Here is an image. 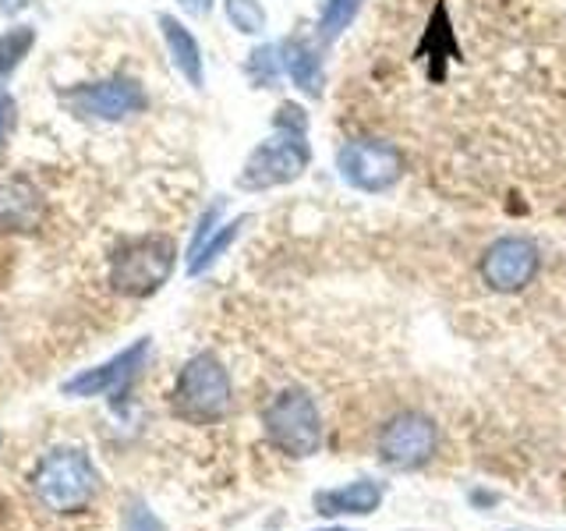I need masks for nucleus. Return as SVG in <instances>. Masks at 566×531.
I'll list each match as a JSON object with an SVG mask.
<instances>
[{
    "instance_id": "1",
    "label": "nucleus",
    "mask_w": 566,
    "mask_h": 531,
    "mask_svg": "<svg viewBox=\"0 0 566 531\" xmlns=\"http://www.w3.org/2000/svg\"><path fill=\"white\" fill-rule=\"evenodd\" d=\"M40 503L53 513H82L99 492V475L82 450H53L32 475Z\"/></svg>"
},
{
    "instance_id": "2",
    "label": "nucleus",
    "mask_w": 566,
    "mask_h": 531,
    "mask_svg": "<svg viewBox=\"0 0 566 531\" xmlns=\"http://www.w3.org/2000/svg\"><path fill=\"white\" fill-rule=\"evenodd\" d=\"M177 241L167 235H142L124 241L111 259V288L124 298H149L174 273Z\"/></svg>"
},
{
    "instance_id": "3",
    "label": "nucleus",
    "mask_w": 566,
    "mask_h": 531,
    "mask_svg": "<svg viewBox=\"0 0 566 531\" xmlns=\"http://www.w3.org/2000/svg\"><path fill=\"white\" fill-rule=\"evenodd\" d=\"M312 164V149L305 132L297 128H276L265 142L252 149V156L244 159V167L238 174L241 191H270L280 185L297 181L301 174Z\"/></svg>"
},
{
    "instance_id": "4",
    "label": "nucleus",
    "mask_w": 566,
    "mask_h": 531,
    "mask_svg": "<svg viewBox=\"0 0 566 531\" xmlns=\"http://www.w3.org/2000/svg\"><path fill=\"white\" fill-rule=\"evenodd\" d=\"M174 412L195 425L220 421L230 412V376L217 354H195L181 368L174 386Z\"/></svg>"
},
{
    "instance_id": "5",
    "label": "nucleus",
    "mask_w": 566,
    "mask_h": 531,
    "mask_svg": "<svg viewBox=\"0 0 566 531\" xmlns=\"http://www.w3.org/2000/svg\"><path fill=\"white\" fill-rule=\"evenodd\" d=\"M265 436L276 450L291 457H312L323 447V418L305 389H283L262 415Z\"/></svg>"
},
{
    "instance_id": "6",
    "label": "nucleus",
    "mask_w": 566,
    "mask_h": 531,
    "mask_svg": "<svg viewBox=\"0 0 566 531\" xmlns=\"http://www.w3.org/2000/svg\"><path fill=\"white\" fill-rule=\"evenodd\" d=\"M61 106L67 114H75L82 121H128L135 114H142L149 106L146 88H142L135 79H103V82H85V85H71L57 93Z\"/></svg>"
},
{
    "instance_id": "7",
    "label": "nucleus",
    "mask_w": 566,
    "mask_h": 531,
    "mask_svg": "<svg viewBox=\"0 0 566 531\" xmlns=\"http://www.w3.org/2000/svg\"><path fill=\"white\" fill-rule=\"evenodd\" d=\"M336 170L354 191L382 195L403 177V153L386 138H350L336 149Z\"/></svg>"
},
{
    "instance_id": "8",
    "label": "nucleus",
    "mask_w": 566,
    "mask_h": 531,
    "mask_svg": "<svg viewBox=\"0 0 566 531\" xmlns=\"http://www.w3.org/2000/svg\"><path fill=\"white\" fill-rule=\"evenodd\" d=\"M439 447V429L432 418L418 412H403L386 425L379 436V457L389 468H421L436 457Z\"/></svg>"
},
{
    "instance_id": "9",
    "label": "nucleus",
    "mask_w": 566,
    "mask_h": 531,
    "mask_svg": "<svg viewBox=\"0 0 566 531\" xmlns=\"http://www.w3.org/2000/svg\"><path fill=\"white\" fill-rule=\"evenodd\" d=\"M538 244L527 241V238H500L485 248L482 256V280L489 283L492 291L500 294H513V291H524L531 280L538 273Z\"/></svg>"
},
{
    "instance_id": "10",
    "label": "nucleus",
    "mask_w": 566,
    "mask_h": 531,
    "mask_svg": "<svg viewBox=\"0 0 566 531\" xmlns=\"http://www.w3.org/2000/svg\"><path fill=\"white\" fill-rule=\"evenodd\" d=\"M146 354H149V341H135L128 351H120L117 358H111L106 365L88 368V372H82V376L67 379V383H64V394H67V397L120 394V389L138 376V368H142V362H146Z\"/></svg>"
},
{
    "instance_id": "11",
    "label": "nucleus",
    "mask_w": 566,
    "mask_h": 531,
    "mask_svg": "<svg viewBox=\"0 0 566 531\" xmlns=\"http://www.w3.org/2000/svg\"><path fill=\"white\" fill-rule=\"evenodd\" d=\"M43 220V195L25 174H14L0 185V230L29 235Z\"/></svg>"
},
{
    "instance_id": "12",
    "label": "nucleus",
    "mask_w": 566,
    "mask_h": 531,
    "mask_svg": "<svg viewBox=\"0 0 566 531\" xmlns=\"http://www.w3.org/2000/svg\"><path fill=\"white\" fill-rule=\"evenodd\" d=\"M159 32H164V43L170 50L174 67L188 79L191 88H202L206 85V58H202V46L191 35V29L185 22H177L174 14H159Z\"/></svg>"
},
{
    "instance_id": "13",
    "label": "nucleus",
    "mask_w": 566,
    "mask_h": 531,
    "mask_svg": "<svg viewBox=\"0 0 566 531\" xmlns=\"http://www.w3.org/2000/svg\"><path fill=\"white\" fill-rule=\"evenodd\" d=\"M280 64L283 75H287L305 96H323L326 85V71H323V58L308 40H283L280 43Z\"/></svg>"
},
{
    "instance_id": "14",
    "label": "nucleus",
    "mask_w": 566,
    "mask_h": 531,
    "mask_svg": "<svg viewBox=\"0 0 566 531\" xmlns=\"http://www.w3.org/2000/svg\"><path fill=\"white\" fill-rule=\"evenodd\" d=\"M382 503V486L368 482H350L344 489H326V492H315V510L323 518H344V513H376Z\"/></svg>"
},
{
    "instance_id": "15",
    "label": "nucleus",
    "mask_w": 566,
    "mask_h": 531,
    "mask_svg": "<svg viewBox=\"0 0 566 531\" xmlns=\"http://www.w3.org/2000/svg\"><path fill=\"white\" fill-rule=\"evenodd\" d=\"M248 223V217H238V220H230V223H223L220 230H212V235L195 248V252L188 256V273L191 277H199V273H206L212 262H217L230 244L238 241V235H241V227Z\"/></svg>"
},
{
    "instance_id": "16",
    "label": "nucleus",
    "mask_w": 566,
    "mask_h": 531,
    "mask_svg": "<svg viewBox=\"0 0 566 531\" xmlns=\"http://www.w3.org/2000/svg\"><path fill=\"white\" fill-rule=\"evenodd\" d=\"M35 46V29L32 25H14L0 35V88L11 82V75L22 61L29 58V50Z\"/></svg>"
},
{
    "instance_id": "17",
    "label": "nucleus",
    "mask_w": 566,
    "mask_h": 531,
    "mask_svg": "<svg viewBox=\"0 0 566 531\" xmlns=\"http://www.w3.org/2000/svg\"><path fill=\"white\" fill-rule=\"evenodd\" d=\"M365 0H323L318 8V43H333L354 18H358Z\"/></svg>"
},
{
    "instance_id": "18",
    "label": "nucleus",
    "mask_w": 566,
    "mask_h": 531,
    "mask_svg": "<svg viewBox=\"0 0 566 531\" xmlns=\"http://www.w3.org/2000/svg\"><path fill=\"white\" fill-rule=\"evenodd\" d=\"M227 22L244 35H262L265 32V8L259 0H223Z\"/></svg>"
},
{
    "instance_id": "19",
    "label": "nucleus",
    "mask_w": 566,
    "mask_h": 531,
    "mask_svg": "<svg viewBox=\"0 0 566 531\" xmlns=\"http://www.w3.org/2000/svg\"><path fill=\"white\" fill-rule=\"evenodd\" d=\"M248 75H252L255 85H273L283 75L280 46H259L252 58H248Z\"/></svg>"
},
{
    "instance_id": "20",
    "label": "nucleus",
    "mask_w": 566,
    "mask_h": 531,
    "mask_svg": "<svg viewBox=\"0 0 566 531\" xmlns=\"http://www.w3.org/2000/svg\"><path fill=\"white\" fill-rule=\"evenodd\" d=\"M124 531H167V528L156 521V513H149L146 503L135 500L128 510H124Z\"/></svg>"
},
{
    "instance_id": "21",
    "label": "nucleus",
    "mask_w": 566,
    "mask_h": 531,
    "mask_svg": "<svg viewBox=\"0 0 566 531\" xmlns=\"http://www.w3.org/2000/svg\"><path fill=\"white\" fill-rule=\"evenodd\" d=\"M14 114H18V106H14V100L4 93V96H0V156H4L8 138H11V132H14Z\"/></svg>"
},
{
    "instance_id": "22",
    "label": "nucleus",
    "mask_w": 566,
    "mask_h": 531,
    "mask_svg": "<svg viewBox=\"0 0 566 531\" xmlns=\"http://www.w3.org/2000/svg\"><path fill=\"white\" fill-rule=\"evenodd\" d=\"M185 4H188L195 14H209V11H212V0H185Z\"/></svg>"
},
{
    "instance_id": "23",
    "label": "nucleus",
    "mask_w": 566,
    "mask_h": 531,
    "mask_svg": "<svg viewBox=\"0 0 566 531\" xmlns=\"http://www.w3.org/2000/svg\"><path fill=\"white\" fill-rule=\"evenodd\" d=\"M329 531H344V528H329Z\"/></svg>"
},
{
    "instance_id": "24",
    "label": "nucleus",
    "mask_w": 566,
    "mask_h": 531,
    "mask_svg": "<svg viewBox=\"0 0 566 531\" xmlns=\"http://www.w3.org/2000/svg\"><path fill=\"white\" fill-rule=\"evenodd\" d=\"M4 4H8V0H4Z\"/></svg>"
}]
</instances>
